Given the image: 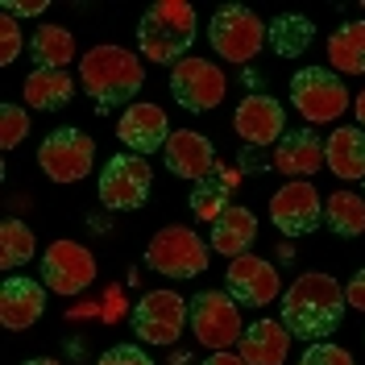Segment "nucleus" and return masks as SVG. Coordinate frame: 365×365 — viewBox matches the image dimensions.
<instances>
[{
    "instance_id": "nucleus-1",
    "label": "nucleus",
    "mask_w": 365,
    "mask_h": 365,
    "mask_svg": "<svg viewBox=\"0 0 365 365\" xmlns=\"http://www.w3.org/2000/svg\"><path fill=\"white\" fill-rule=\"evenodd\" d=\"M344 307H349L344 287L332 274H299L282 295V324L291 336L319 341V336H332L341 328Z\"/></svg>"
},
{
    "instance_id": "nucleus-2",
    "label": "nucleus",
    "mask_w": 365,
    "mask_h": 365,
    "mask_svg": "<svg viewBox=\"0 0 365 365\" xmlns=\"http://www.w3.org/2000/svg\"><path fill=\"white\" fill-rule=\"evenodd\" d=\"M79 83L96 100V108L108 113L116 104H129L141 91L145 71L137 63V54L125 50V46H91L88 54L79 58Z\"/></svg>"
},
{
    "instance_id": "nucleus-3",
    "label": "nucleus",
    "mask_w": 365,
    "mask_h": 365,
    "mask_svg": "<svg viewBox=\"0 0 365 365\" xmlns=\"http://www.w3.org/2000/svg\"><path fill=\"white\" fill-rule=\"evenodd\" d=\"M137 42H141V54L150 63H182L187 50L195 42V9L182 4V0H158L141 13V25H137Z\"/></svg>"
},
{
    "instance_id": "nucleus-4",
    "label": "nucleus",
    "mask_w": 365,
    "mask_h": 365,
    "mask_svg": "<svg viewBox=\"0 0 365 365\" xmlns=\"http://www.w3.org/2000/svg\"><path fill=\"white\" fill-rule=\"evenodd\" d=\"M291 104L307 125H324V120H336L349 108V88L336 71L303 67L291 79Z\"/></svg>"
},
{
    "instance_id": "nucleus-5",
    "label": "nucleus",
    "mask_w": 365,
    "mask_h": 365,
    "mask_svg": "<svg viewBox=\"0 0 365 365\" xmlns=\"http://www.w3.org/2000/svg\"><path fill=\"white\" fill-rule=\"evenodd\" d=\"M145 266L166 274V278H195V274L207 270V245H204V237H200L195 228L170 225L150 241Z\"/></svg>"
},
{
    "instance_id": "nucleus-6",
    "label": "nucleus",
    "mask_w": 365,
    "mask_h": 365,
    "mask_svg": "<svg viewBox=\"0 0 365 365\" xmlns=\"http://www.w3.org/2000/svg\"><path fill=\"white\" fill-rule=\"evenodd\" d=\"M207 34H212L216 54L228 58V63H250V58H257V50L266 46V25H262V17H257L253 9H245V4H225V9H216Z\"/></svg>"
},
{
    "instance_id": "nucleus-7",
    "label": "nucleus",
    "mask_w": 365,
    "mask_h": 365,
    "mask_svg": "<svg viewBox=\"0 0 365 365\" xmlns=\"http://www.w3.org/2000/svg\"><path fill=\"white\" fill-rule=\"evenodd\" d=\"M241 303L228 295V291H204V295L191 299V332L195 341L212 349V353H225L245 336L241 328Z\"/></svg>"
},
{
    "instance_id": "nucleus-8",
    "label": "nucleus",
    "mask_w": 365,
    "mask_h": 365,
    "mask_svg": "<svg viewBox=\"0 0 365 365\" xmlns=\"http://www.w3.org/2000/svg\"><path fill=\"white\" fill-rule=\"evenodd\" d=\"M150 187H154V170L141 154H116L100 170V200H104V207H116V212L141 207Z\"/></svg>"
},
{
    "instance_id": "nucleus-9",
    "label": "nucleus",
    "mask_w": 365,
    "mask_h": 365,
    "mask_svg": "<svg viewBox=\"0 0 365 365\" xmlns=\"http://www.w3.org/2000/svg\"><path fill=\"white\" fill-rule=\"evenodd\" d=\"M96 162V141L83 129H54L38 150V166L54 182H79Z\"/></svg>"
},
{
    "instance_id": "nucleus-10",
    "label": "nucleus",
    "mask_w": 365,
    "mask_h": 365,
    "mask_svg": "<svg viewBox=\"0 0 365 365\" xmlns=\"http://www.w3.org/2000/svg\"><path fill=\"white\" fill-rule=\"evenodd\" d=\"M225 71L207 58H182L170 67V96L187 113H207L225 100Z\"/></svg>"
},
{
    "instance_id": "nucleus-11",
    "label": "nucleus",
    "mask_w": 365,
    "mask_h": 365,
    "mask_svg": "<svg viewBox=\"0 0 365 365\" xmlns=\"http://www.w3.org/2000/svg\"><path fill=\"white\" fill-rule=\"evenodd\" d=\"M187 319H191V303L182 295H175V291H150L137 303L133 328L145 344H175Z\"/></svg>"
},
{
    "instance_id": "nucleus-12",
    "label": "nucleus",
    "mask_w": 365,
    "mask_h": 365,
    "mask_svg": "<svg viewBox=\"0 0 365 365\" xmlns=\"http://www.w3.org/2000/svg\"><path fill=\"white\" fill-rule=\"evenodd\" d=\"M42 278L54 295H79L96 282V257L79 241H54L42 257Z\"/></svg>"
},
{
    "instance_id": "nucleus-13",
    "label": "nucleus",
    "mask_w": 365,
    "mask_h": 365,
    "mask_svg": "<svg viewBox=\"0 0 365 365\" xmlns=\"http://www.w3.org/2000/svg\"><path fill=\"white\" fill-rule=\"evenodd\" d=\"M270 220L282 228L287 237H307V232L324 220V200H319V191L307 179H291L282 191H274Z\"/></svg>"
},
{
    "instance_id": "nucleus-14",
    "label": "nucleus",
    "mask_w": 365,
    "mask_h": 365,
    "mask_svg": "<svg viewBox=\"0 0 365 365\" xmlns=\"http://www.w3.org/2000/svg\"><path fill=\"white\" fill-rule=\"evenodd\" d=\"M225 282H228V295L237 299V303H245V307H266L274 299L282 295V278L274 270L270 262H262V257H232L225 270Z\"/></svg>"
},
{
    "instance_id": "nucleus-15",
    "label": "nucleus",
    "mask_w": 365,
    "mask_h": 365,
    "mask_svg": "<svg viewBox=\"0 0 365 365\" xmlns=\"http://www.w3.org/2000/svg\"><path fill=\"white\" fill-rule=\"evenodd\" d=\"M232 129H237L241 141H250V145H270L274 137L287 133V113H282V104H278L274 96L253 91V96H245V100L237 104Z\"/></svg>"
},
{
    "instance_id": "nucleus-16",
    "label": "nucleus",
    "mask_w": 365,
    "mask_h": 365,
    "mask_svg": "<svg viewBox=\"0 0 365 365\" xmlns=\"http://www.w3.org/2000/svg\"><path fill=\"white\" fill-rule=\"evenodd\" d=\"M116 137L133 150V154H154V150H166L170 141V125H166V113L158 104H129L125 116L116 120Z\"/></svg>"
},
{
    "instance_id": "nucleus-17",
    "label": "nucleus",
    "mask_w": 365,
    "mask_h": 365,
    "mask_svg": "<svg viewBox=\"0 0 365 365\" xmlns=\"http://www.w3.org/2000/svg\"><path fill=\"white\" fill-rule=\"evenodd\" d=\"M42 312H46V291L34 278H21V274L4 278V287H0V324L9 332L34 328L42 319Z\"/></svg>"
},
{
    "instance_id": "nucleus-18",
    "label": "nucleus",
    "mask_w": 365,
    "mask_h": 365,
    "mask_svg": "<svg viewBox=\"0 0 365 365\" xmlns=\"http://www.w3.org/2000/svg\"><path fill=\"white\" fill-rule=\"evenodd\" d=\"M162 154H166V170H175L179 179H191V182L207 179L212 166H216L212 141H207L204 133H195V129H175Z\"/></svg>"
},
{
    "instance_id": "nucleus-19",
    "label": "nucleus",
    "mask_w": 365,
    "mask_h": 365,
    "mask_svg": "<svg viewBox=\"0 0 365 365\" xmlns=\"http://www.w3.org/2000/svg\"><path fill=\"white\" fill-rule=\"evenodd\" d=\"M324 166V141L312 129H291L274 145V170L287 179H307Z\"/></svg>"
},
{
    "instance_id": "nucleus-20",
    "label": "nucleus",
    "mask_w": 365,
    "mask_h": 365,
    "mask_svg": "<svg viewBox=\"0 0 365 365\" xmlns=\"http://www.w3.org/2000/svg\"><path fill=\"white\" fill-rule=\"evenodd\" d=\"M287 349H291V332L278 319H257L237 341V353L245 357V365H282L287 361Z\"/></svg>"
},
{
    "instance_id": "nucleus-21",
    "label": "nucleus",
    "mask_w": 365,
    "mask_h": 365,
    "mask_svg": "<svg viewBox=\"0 0 365 365\" xmlns=\"http://www.w3.org/2000/svg\"><path fill=\"white\" fill-rule=\"evenodd\" d=\"M324 166L336 179H365V129L341 125L336 133L324 141Z\"/></svg>"
},
{
    "instance_id": "nucleus-22",
    "label": "nucleus",
    "mask_w": 365,
    "mask_h": 365,
    "mask_svg": "<svg viewBox=\"0 0 365 365\" xmlns=\"http://www.w3.org/2000/svg\"><path fill=\"white\" fill-rule=\"evenodd\" d=\"M253 241H257V216H253L250 207L228 204L225 216L212 225V250L225 253L228 262H232V257H245Z\"/></svg>"
},
{
    "instance_id": "nucleus-23",
    "label": "nucleus",
    "mask_w": 365,
    "mask_h": 365,
    "mask_svg": "<svg viewBox=\"0 0 365 365\" xmlns=\"http://www.w3.org/2000/svg\"><path fill=\"white\" fill-rule=\"evenodd\" d=\"M237 182H241L237 170H228V166H212V175L191 187V212H195V220L216 225V220L225 216L228 195H232V187H237Z\"/></svg>"
},
{
    "instance_id": "nucleus-24",
    "label": "nucleus",
    "mask_w": 365,
    "mask_h": 365,
    "mask_svg": "<svg viewBox=\"0 0 365 365\" xmlns=\"http://www.w3.org/2000/svg\"><path fill=\"white\" fill-rule=\"evenodd\" d=\"M71 96H75V83H71L67 71L34 67L29 71V79H25V104L38 108V113H54V108H63V104H71Z\"/></svg>"
},
{
    "instance_id": "nucleus-25",
    "label": "nucleus",
    "mask_w": 365,
    "mask_h": 365,
    "mask_svg": "<svg viewBox=\"0 0 365 365\" xmlns=\"http://www.w3.org/2000/svg\"><path fill=\"white\" fill-rule=\"evenodd\" d=\"M29 54H34V67L63 71L75 58V38L63 25H38V34L29 38Z\"/></svg>"
},
{
    "instance_id": "nucleus-26",
    "label": "nucleus",
    "mask_w": 365,
    "mask_h": 365,
    "mask_svg": "<svg viewBox=\"0 0 365 365\" xmlns=\"http://www.w3.org/2000/svg\"><path fill=\"white\" fill-rule=\"evenodd\" d=\"M328 58L344 75H365V21H344L328 38Z\"/></svg>"
},
{
    "instance_id": "nucleus-27",
    "label": "nucleus",
    "mask_w": 365,
    "mask_h": 365,
    "mask_svg": "<svg viewBox=\"0 0 365 365\" xmlns=\"http://www.w3.org/2000/svg\"><path fill=\"white\" fill-rule=\"evenodd\" d=\"M324 225L336 237H361L365 232V200L353 191H332L324 200Z\"/></svg>"
},
{
    "instance_id": "nucleus-28",
    "label": "nucleus",
    "mask_w": 365,
    "mask_h": 365,
    "mask_svg": "<svg viewBox=\"0 0 365 365\" xmlns=\"http://www.w3.org/2000/svg\"><path fill=\"white\" fill-rule=\"evenodd\" d=\"M34 232H29V225L25 220H4L0 225V266L4 270H17V266H25L29 257H34Z\"/></svg>"
},
{
    "instance_id": "nucleus-29",
    "label": "nucleus",
    "mask_w": 365,
    "mask_h": 365,
    "mask_svg": "<svg viewBox=\"0 0 365 365\" xmlns=\"http://www.w3.org/2000/svg\"><path fill=\"white\" fill-rule=\"evenodd\" d=\"M307 42H312V21H307V17H299V13H282V17H274L270 21V46L282 54V58L299 54Z\"/></svg>"
},
{
    "instance_id": "nucleus-30",
    "label": "nucleus",
    "mask_w": 365,
    "mask_h": 365,
    "mask_svg": "<svg viewBox=\"0 0 365 365\" xmlns=\"http://www.w3.org/2000/svg\"><path fill=\"white\" fill-rule=\"evenodd\" d=\"M29 133V113L21 104H0V150H17Z\"/></svg>"
},
{
    "instance_id": "nucleus-31",
    "label": "nucleus",
    "mask_w": 365,
    "mask_h": 365,
    "mask_svg": "<svg viewBox=\"0 0 365 365\" xmlns=\"http://www.w3.org/2000/svg\"><path fill=\"white\" fill-rule=\"evenodd\" d=\"M299 365H353V353L341 349V344L316 341V344H307V353L299 357Z\"/></svg>"
},
{
    "instance_id": "nucleus-32",
    "label": "nucleus",
    "mask_w": 365,
    "mask_h": 365,
    "mask_svg": "<svg viewBox=\"0 0 365 365\" xmlns=\"http://www.w3.org/2000/svg\"><path fill=\"white\" fill-rule=\"evenodd\" d=\"M21 46H25V34H21V25H17V17L0 13V63H13L21 54Z\"/></svg>"
},
{
    "instance_id": "nucleus-33",
    "label": "nucleus",
    "mask_w": 365,
    "mask_h": 365,
    "mask_svg": "<svg viewBox=\"0 0 365 365\" xmlns=\"http://www.w3.org/2000/svg\"><path fill=\"white\" fill-rule=\"evenodd\" d=\"M96 365H154V361H150L137 344H116V349H108Z\"/></svg>"
},
{
    "instance_id": "nucleus-34",
    "label": "nucleus",
    "mask_w": 365,
    "mask_h": 365,
    "mask_svg": "<svg viewBox=\"0 0 365 365\" xmlns=\"http://www.w3.org/2000/svg\"><path fill=\"white\" fill-rule=\"evenodd\" d=\"M344 299H349V307L365 312V270H357L353 278H349V287H344Z\"/></svg>"
},
{
    "instance_id": "nucleus-35",
    "label": "nucleus",
    "mask_w": 365,
    "mask_h": 365,
    "mask_svg": "<svg viewBox=\"0 0 365 365\" xmlns=\"http://www.w3.org/2000/svg\"><path fill=\"white\" fill-rule=\"evenodd\" d=\"M42 9H46V0H4L9 17H38Z\"/></svg>"
},
{
    "instance_id": "nucleus-36",
    "label": "nucleus",
    "mask_w": 365,
    "mask_h": 365,
    "mask_svg": "<svg viewBox=\"0 0 365 365\" xmlns=\"http://www.w3.org/2000/svg\"><path fill=\"white\" fill-rule=\"evenodd\" d=\"M204 365H245V357H241V353H228V349H225V353H212Z\"/></svg>"
},
{
    "instance_id": "nucleus-37",
    "label": "nucleus",
    "mask_w": 365,
    "mask_h": 365,
    "mask_svg": "<svg viewBox=\"0 0 365 365\" xmlns=\"http://www.w3.org/2000/svg\"><path fill=\"white\" fill-rule=\"evenodd\" d=\"M353 108H357V120H361V129H365V91L357 96V104H353Z\"/></svg>"
},
{
    "instance_id": "nucleus-38",
    "label": "nucleus",
    "mask_w": 365,
    "mask_h": 365,
    "mask_svg": "<svg viewBox=\"0 0 365 365\" xmlns=\"http://www.w3.org/2000/svg\"><path fill=\"white\" fill-rule=\"evenodd\" d=\"M21 365H58L54 357H29V361H21Z\"/></svg>"
},
{
    "instance_id": "nucleus-39",
    "label": "nucleus",
    "mask_w": 365,
    "mask_h": 365,
    "mask_svg": "<svg viewBox=\"0 0 365 365\" xmlns=\"http://www.w3.org/2000/svg\"><path fill=\"white\" fill-rule=\"evenodd\" d=\"M361 182H365V179H361Z\"/></svg>"
}]
</instances>
